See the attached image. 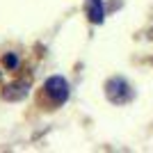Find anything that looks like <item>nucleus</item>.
<instances>
[{"label": "nucleus", "mask_w": 153, "mask_h": 153, "mask_svg": "<svg viewBox=\"0 0 153 153\" xmlns=\"http://www.w3.org/2000/svg\"><path fill=\"white\" fill-rule=\"evenodd\" d=\"M87 12H89V19L94 21V23H101V21H103V5H101V0H89V2H87Z\"/></svg>", "instance_id": "3"}, {"label": "nucleus", "mask_w": 153, "mask_h": 153, "mask_svg": "<svg viewBox=\"0 0 153 153\" xmlns=\"http://www.w3.org/2000/svg\"><path fill=\"white\" fill-rule=\"evenodd\" d=\"M44 89H46V94L51 96L57 105H59V103H64V101H66V96H69V85H66V80L59 78V76L48 78V82H46Z\"/></svg>", "instance_id": "2"}, {"label": "nucleus", "mask_w": 153, "mask_h": 153, "mask_svg": "<svg viewBox=\"0 0 153 153\" xmlns=\"http://www.w3.org/2000/svg\"><path fill=\"white\" fill-rule=\"evenodd\" d=\"M130 96H133V91H130V85H128L126 80L114 78V80L108 82V98L112 103H126Z\"/></svg>", "instance_id": "1"}]
</instances>
